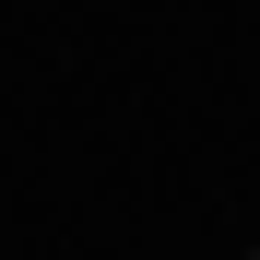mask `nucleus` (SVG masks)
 <instances>
[{
  "mask_svg": "<svg viewBox=\"0 0 260 260\" xmlns=\"http://www.w3.org/2000/svg\"><path fill=\"white\" fill-rule=\"evenodd\" d=\"M248 260H260V248H248Z\"/></svg>",
  "mask_w": 260,
  "mask_h": 260,
  "instance_id": "nucleus-1",
  "label": "nucleus"
}]
</instances>
